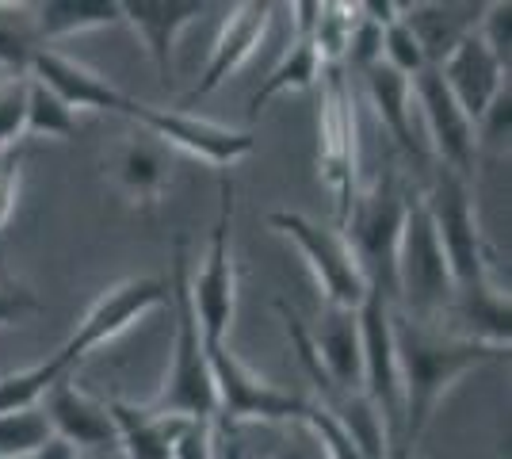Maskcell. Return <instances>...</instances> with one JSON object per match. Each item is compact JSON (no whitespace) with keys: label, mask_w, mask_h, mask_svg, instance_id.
Wrapping results in <instances>:
<instances>
[{"label":"cell","mask_w":512,"mask_h":459,"mask_svg":"<svg viewBox=\"0 0 512 459\" xmlns=\"http://www.w3.org/2000/svg\"><path fill=\"white\" fill-rule=\"evenodd\" d=\"M383 62L390 69H398L402 77H409V81L428 66L425 50H421V43L413 39V31L402 23V16L383 27Z\"/></svg>","instance_id":"cell-28"},{"label":"cell","mask_w":512,"mask_h":459,"mask_svg":"<svg viewBox=\"0 0 512 459\" xmlns=\"http://www.w3.org/2000/svg\"><path fill=\"white\" fill-rule=\"evenodd\" d=\"M27 77L39 81L43 88H50L73 115L77 111H123L130 100L123 88H115L111 81L96 77L92 69L77 66L73 58H65L58 50H39Z\"/></svg>","instance_id":"cell-15"},{"label":"cell","mask_w":512,"mask_h":459,"mask_svg":"<svg viewBox=\"0 0 512 459\" xmlns=\"http://www.w3.org/2000/svg\"><path fill=\"white\" fill-rule=\"evenodd\" d=\"M509 119H512V96H509V85H505L497 96H493L490 108L482 111V119L474 123V131H478V138H486V142H493V146H501V142L509 138ZM478 138H474V142H478Z\"/></svg>","instance_id":"cell-33"},{"label":"cell","mask_w":512,"mask_h":459,"mask_svg":"<svg viewBox=\"0 0 512 459\" xmlns=\"http://www.w3.org/2000/svg\"><path fill=\"white\" fill-rule=\"evenodd\" d=\"M111 425H115V448L119 459H169V448L184 421L192 417L153 414L150 406H130V402H104Z\"/></svg>","instance_id":"cell-20"},{"label":"cell","mask_w":512,"mask_h":459,"mask_svg":"<svg viewBox=\"0 0 512 459\" xmlns=\"http://www.w3.org/2000/svg\"><path fill=\"white\" fill-rule=\"evenodd\" d=\"M436 69H440L444 85H448V92L455 96V104L463 108L470 123H478L482 111L493 104V96L509 85L505 81V66L486 50V43L478 39V31L467 35Z\"/></svg>","instance_id":"cell-14"},{"label":"cell","mask_w":512,"mask_h":459,"mask_svg":"<svg viewBox=\"0 0 512 459\" xmlns=\"http://www.w3.org/2000/svg\"><path fill=\"white\" fill-rule=\"evenodd\" d=\"M509 23H512V4H486L482 20H478V39L486 43V50L505 69H509V39H512Z\"/></svg>","instance_id":"cell-31"},{"label":"cell","mask_w":512,"mask_h":459,"mask_svg":"<svg viewBox=\"0 0 512 459\" xmlns=\"http://www.w3.org/2000/svg\"><path fill=\"white\" fill-rule=\"evenodd\" d=\"M46 50L35 27V4H0V69L27 77L35 54Z\"/></svg>","instance_id":"cell-24"},{"label":"cell","mask_w":512,"mask_h":459,"mask_svg":"<svg viewBox=\"0 0 512 459\" xmlns=\"http://www.w3.org/2000/svg\"><path fill=\"white\" fill-rule=\"evenodd\" d=\"M207 360H211L214 398H218V414L230 417H256V421H306L310 402L291 391H279L272 383L256 379L241 360H237L230 345H207Z\"/></svg>","instance_id":"cell-10"},{"label":"cell","mask_w":512,"mask_h":459,"mask_svg":"<svg viewBox=\"0 0 512 459\" xmlns=\"http://www.w3.org/2000/svg\"><path fill=\"white\" fill-rule=\"evenodd\" d=\"M268 226L299 245V253L310 264L325 303L360 310V303L367 299V280H363L360 264L352 257L341 230H325V226H318V222L299 215V211H272Z\"/></svg>","instance_id":"cell-8"},{"label":"cell","mask_w":512,"mask_h":459,"mask_svg":"<svg viewBox=\"0 0 512 459\" xmlns=\"http://www.w3.org/2000/svg\"><path fill=\"white\" fill-rule=\"evenodd\" d=\"M0 459H31V456H0Z\"/></svg>","instance_id":"cell-38"},{"label":"cell","mask_w":512,"mask_h":459,"mask_svg":"<svg viewBox=\"0 0 512 459\" xmlns=\"http://www.w3.org/2000/svg\"><path fill=\"white\" fill-rule=\"evenodd\" d=\"M119 115L134 119L157 142L176 146V150L192 153V157H203L207 165H218V169H230L234 161H241V157H249L256 150L253 131H230V127H218V123H207V119H195V115L180 108H150V104H142L134 96H130L127 108Z\"/></svg>","instance_id":"cell-9"},{"label":"cell","mask_w":512,"mask_h":459,"mask_svg":"<svg viewBox=\"0 0 512 459\" xmlns=\"http://www.w3.org/2000/svg\"><path fill=\"white\" fill-rule=\"evenodd\" d=\"M486 4H402V23L425 50L428 66H440L455 46L478 31Z\"/></svg>","instance_id":"cell-19"},{"label":"cell","mask_w":512,"mask_h":459,"mask_svg":"<svg viewBox=\"0 0 512 459\" xmlns=\"http://www.w3.org/2000/svg\"><path fill=\"white\" fill-rule=\"evenodd\" d=\"M169 459H214L211 421H184L169 448Z\"/></svg>","instance_id":"cell-32"},{"label":"cell","mask_w":512,"mask_h":459,"mask_svg":"<svg viewBox=\"0 0 512 459\" xmlns=\"http://www.w3.org/2000/svg\"><path fill=\"white\" fill-rule=\"evenodd\" d=\"M451 303H455V287L425 199L409 196L402 245H398V310L417 322L440 326L451 314Z\"/></svg>","instance_id":"cell-4"},{"label":"cell","mask_w":512,"mask_h":459,"mask_svg":"<svg viewBox=\"0 0 512 459\" xmlns=\"http://www.w3.org/2000/svg\"><path fill=\"white\" fill-rule=\"evenodd\" d=\"M356 314H360L363 341V394L379 414L386 448H406V440H402V372H398V356H394V303L367 287V299Z\"/></svg>","instance_id":"cell-7"},{"label":"cell","mask_w":512,"mask_h":459,"mask_svg":"<svg viewBox=\"0 0 512 459\" xmlns=\"http://www.w3.org/2000/svg\"><path fill=\"white\" fill-rule=\"evenodd\" d=\"M119 188L130 196L134 207H157L165 188H169V161L161 146L142 142V138H130L127 146L119 150Z\"/></svg>","instance_id":"cell-22"},{"label":"cell","mask_w":512,"mask_h":459,"mask_svg":"<svg viewBox=\"0 0 512 459\" xmlns=\"http://www.w3.org/2000/svg\"><path fill=\"white\" fill-rule=\"evenodd\" d=\"M321 372L329 375L341 391L363 394V341H360V314L348 306L321 310L318 326L306 329Z\"/></svg>","instance_id":"cell-16"},{"label":"cell","mask_w":512,"mask_h":459,"mask_svg":"<svg viewBox=\"0 0 512 459\" xmlns=\"http://www.w3.org/2000/svg\"><path fill=\"white\" fill-rule=\"evenodd\" d=\"M188 272H192V257H188V238L172 241V268H169V306L176 318V337H172V368L165 391L157 394L150 410L153 414L172 417H192V421H214L218 417V398H214L211 360H207V341L203 329L195 322L192 295H188Z\"/></svg>","instance_id":"cell-2"},{"label":"cell","mask_w":512,"mask_h":459,"mask_svg":"<svg viewBox=\"0 0 512 459\" xmlns=\"http://www.w3.org/2000/svg\"><path fill=\"white\" fill-rule=\"evenodd\" d=\"M394 356L402 372V440L417 452V440L425 437L428 421L451 383L509 352L459 337L432 322H417L394 306Z\"/></svg>","instance_id":"cell-1"},{"label":"cell","mask_w":512,"mask_h":459,"mask_svg":"<svg viewBox=\"0 0 512 459\" xmlns=\"http://www.w3.org/2000/svg\"><path fill=\"white\" fill-rule=\"evenodd\" d=\"M409 88H413V100H417V108H421L428 123V153H436V165H444L455 176L470 180L474 176V150H478L474 123L455 104V96L444 85L440 69L425 66L409 81Z\"/></svg>","instance_id":"cell-11"},{"label":"cell","mask_w":512,"mask_h":459,"mask_svg":"<svg viewBox=\"0 0 512 459\" xmlns=\"http://www.w3.org/2000/svg\"><path fill=\"white\" fill-rule=\"evenodd\" d=\"M218 219L211 226V245L203 261L188 272V295H192L195 322L203 329L207 345H226L234 326L237 280H234V253H230V222H234V184L222 173L218 180Z\"/></svg>","instance_id":"cell-6"},{"label":"cell","mask_w":512,"mask_h":459,"mask_svg":"<svg viewBox=\"0 0 512 459\" xmlns=\"http://www.w3.org/2000/svg\"><path fill=\"white\" fill-rule=\"evenodd\" d=\"M20 169H23V150H4V153H0V226L12 219V211H16Z\"/></svg>","instance_id":"cell-34"},{"label":"cell","mask_w":512,"mask_h":459,"mask_svg":"<svg viewBox=\"0 0 512 459\" xmlns=\"http://www.w3.org/2000/svg\"><path fill=\"white\" fill-rule=\"evenodd\" d=\"M356 27V4H333L325 0L318 12V27H314V50H318L321 66H344V50Z\"/></svg>","instance_id":"cell-26"},{"label":"cell","mask_w":512,"mask_h":459,"mask_svg":"<svg viewBox=\"0 0 512 459\" xmlns=\"http://www.w3.org/2000/svg\"><path fill=\"white\" fill-rule=\"evenodd\" d=\"M123 23V4L119 0H46L35 4V27H39V43L69 39L92 27H115Z\"/></svg>","instance_id":"cell-21"},{"label":"cell","mask_w":512,"mask_h":459,"mask_svg":"<svg viewBox=\"0 0 512 459\" xmlns=\"http://www.w3.org/2000/svg\"><path fill=\"white\" fill-rule=\"evenodd\" d=\"M409 192L402 173L386 165L371 188H360L348 219L341 222L344 241L360 264L363 280L371 291L386 295L398 306V245H402V226H406Z\"/></svg>","instance_id":"cell-3"},{"label":"cell","mask_w":512,"mask_h":459,"mask_svg":"<svg viewBox=\"0 0 512 459\" xmlns=\"http://www.w3.org/2000/svg\"><path fill=\"white\" fill-rule=\"evenodd\" d=\"M321 115H318V161L321 180L337 199V226L348 219L360 196V157H356V96L344 66H321Z\"/></svg>","instance_id":"cell-5"},{"label":"cell","mask_w":512,"mask_h":459,"mask_svg":"<svg viewBox=\"0 0 512 459\" xmlns=\"http://www.w3.org/2000/svg\"><path fill=\"white\" fill-rule=\"evenodd\" d=\"M321 73V62H318V50L314 43H306V39H291V46L283 50V58H279L272 73L260 81L253 96H249V111H260L264 104H272L276 96L283 92H306V88L318 81Z\"/></svg>","instance_id":"cell-23"},{"label":"cell","mask_w":512,"mask_h":459,"mask_svg":"<svg viewBox=\"0 0 512 459\" xmlns=\"http://www.w3.org/2000/svg\"><path fill=\"white\" fill-rule=\"evenodd\" d=\"M39 310H43L39 299L8 272L4 253H0V326H23V322H27L31 314H39Z\"/></svg>","instance_id":"cell-29"},{"label":"cell","mask_w":512,"mask_h":459,"mask_svg":"<svg viewBox=\"0 0 512 459\" xmlns=\"http://www.w3.org/2000/svg\"><path fill=\"white\" fill-rule=\"evenodd\" d=\"M230 16H226V27H222V35L214 39V50H211V62L203 69V81L184 96V108H192L195 100H203V96H211L214 88L222 85L234 69H241L249 58L256 54V46L264 43V35H268V23H272V12H276V4H260V0H249V4H234V8H226ZM180 108V111H184Z\"/></svg>","instance_id":"cell-12"},{"label":"cell","mask_w":512,"mask_h":459,"mask_svg":"<svg viewBox=\"0 0 512 459\" xmlns=\"http://www.w3.org/2000/svg\"><path fill=\"white\" fill-rule=\"evenodd\" d=\"M27 119V77H8L0 85V150H8L23 134Z\"/></svg>","instance_id":"cell-30"},{"label":"cell","mask_w":512,"mask_h":459,"mask_svg":"<svg viewBox=\"0 0 512 459\" xmlns=\"http://www.w3.org/2000/svg\"><path fill=\"white\" fill-rule=\"evenodd\" d=\"M23 134H46V138H77V115L62 100L27 77V119Z\"/></svg>","instance_id":"cell-25"},{"label":"cell","mask_w":512,"mask_h":459,"mask_svg":"<svg viewBox=\"0 0 512 459\" xmlns=\"http://www.w3.org/2000/svg\"><path fill=\"white\" fill-rule=\"evenodd\" d=\"M77 459H119L115 448H100V452H77Z\"/></svg>","instance_id":"cell-37"},{"label":"cell","mask_w":512,"mask_h":459,"mask_svg":"<svg viewBox=\"0 0 512 459\" xmlns=\"http://www.w3.org/2000/svg\"><path fill=\"white\" fill-rule=\"evenodd\" d=\"M31 459H77V448H73V444H65V440H58V437H50Z\"/></svg>","instance_id":"cell-36"},{"label":"cell","mask_w":512,"mask_h":459,"mask_svg":"<svg viewBox=\"0 0 512 459\" xmlns=\"http://www.w3.org/2000/svg\"><path fill=\"white\" fill-rule=\"evenodd\" d=\"M207 8L211 4L203 0H127L123 4V23L142 35L146 54L153 58L165 85L172 81V46L180 39V31L192 27Z\"/></svg>","instance_id":"cell-17"},{"label":"cell","mask_w":512,"mask_h":459,"mask_svg":"<svg viewBox=\"0 0 512 459\" xmlns=\"http://www.w3.org/2000/svg\"><path fill=\"white\" fill-rule=\"evenodd\" d=\"M39 410L50 421L54 437L73 444L77 452H100V448H115V425L107 414L104 402L88 398L85 391H77V383L65 375L50 391L39 398ZM119 452V448H115Z\"/></svg>","instance_id":"cell-13"},{"label":"cell","mask_w":512,"mask_h":459,"mask_svg":"<svg viewBox=\"0 0 512 459\" xmlns=\"http://www.w3.org/2000/svg\"><path fill=\"white\" fill-rule=\"evenodd\" d=\"M272 459H329L325 456V448H321V440L306 429V425H299V421H291V437L283 440L276 448V456Z\"/></svg>","instance_id":"cell-35"},{"label":"cell","mask_w":512,"mask_h":459,"mask_svg":"<svg viewBox=\"0 0 512 459\" xmlns=\"http://www.w3.org/2000/svg\"><path fill=\"white\" fill-rule=\"evenodd\" d=\"M50 437L54 429L39 406L0 414V456H35Z\"/></svg>","instance_id":"cell-27"},{"label":"cell","mask_w":512,"mask_h":459,"mask_svg":"<svg viewBox=\"0 0 512 459\" xmlns=\"http://www.w3.org/2000/svg\"><path fill=\"white\" fill-rule=\"evenodd\" d=\"M367 81V92H371V104L379 111V123L383 131L394 138V146L406 153L409 161L417 165H428L432 153H428L421 131L413 127V88H409V77H402L398 69H390L386 62H375V66L363 73Z\"/></svg>","instance_id":"cell-18"}]
</instances>
